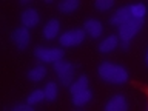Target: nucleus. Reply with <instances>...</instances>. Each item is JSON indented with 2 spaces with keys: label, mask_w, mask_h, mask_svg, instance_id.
Instances as JSON below:
<instances>
[{
  "label": "nucleus",
  "mask_w": 148,
  "mask_h": 111,
  "mask_svg": "<svg viewBox=\"0 0 148 111\" xmlns=\"http://www.w3.org/2000/svg\"><path fill=\"white\" fill-rule=\"evenodd\" d=\"M97 73H99V77L103 82L113 83V85H123L130 77L127 68L119 63L110 62V60L102 62L99 65V68H97Z\"/></svg>",
  "instance_id": "obj_1"
},
{
  "label": "nucleus",
  "mask_w": 148,
  "mask_h": 111,
  "mask_svg": "<svg viewBox=\"0 0 148 111\" xmlns=\"http://www.w3.org/2000/svg\"><path fill=\"white\" fill-rule=\"evenodd\" d=\"M142 26H143V20H140V18H131V20H128L127 23H123V25H120L117 28L120 45H122L123 49H128L130 42H131L133 37L142 29Z\"/></svg>",
  "instance_id": "obj_2"
},
{
  "label": "nucleus",
  "mask_w": 148,
  "mask_h": 111,
  "mask_svg": "<svg viewBox=\"0 0 148 111\" xmlns=\"http://www.w3.org/2000/svg\"><path fill=\"white\" fill-rule=\"evenodd\" d=\"M54 73L57 74L60 83L63 86H71V83L74 82V73H76V65L68 62V60H59L53 65Z\"/></svg>",
  "instance_id": "obj_3"
},
{
  "label": "nucleus",
  "mask_w": 148,
  "mask_h": 111,
  "mask_svg": "<svg viewBox=\"0 0 148 111\" xmlns=\"http://www.w3.org/2000/svg\"><path fill=\"white\" fill-rule=\"evenodd\" d=\"M34 56L37 60L43 63H56L59 60H63V51L60 48H54V46H37L34 49Z\"/></svg>",
  "instance_id": "obj_4"
},
{
  "label": "nucleus",
  "mask_w": 148,
  "mask_h": 111,
  "mask_svg": "<svg viewBox=\"0 0 148 111\" xmlns=\"http://www.w3.org/2000/svg\"><path fill=\"white\" fill-rule=\"evenodd\" d=\"M85 37H86L85 29L74 28V29H69L66 32H63V34L59 37V42L62 46H77L85 40Z\"/></svg>",
  "instance_id": "obj_5"
},
{
  "label": "nucleus",
  "mask_w": 148,
  "mask_h": 111,
  "mask_svg": "<svg viewBox=\"0 0 148 111\" xmlns=\"http://www.w3.org/2000/svg\"><path fill=\"white\" fill-rule=\"evenodd\" d=\"M11 40H12V43L16 45L20 51L26 49L28 45H29V42H31L29 29H28V28H25V26L16 28V29L12 31V34H11Z\"/></svg>",
  "instance_id": "obj_6"
},
{
  "label": "nucleus",
  "mask_w": 148,
  "mask_h": 111,
  "mask_svg": "<svg viewBox=\"0 0 148 111\" xmlns=\"http://www.w3.org/2000/svg\"><path fill=\"white\" fill-rule=\"evenodd\" d=\"M133 18V14H131V6L130 5H123V6H120L117 8L114 11V14L111 16L110 18V23L113 26H120V25H123V23H127L128 20H131Z\"/></svg>",
  "instance_id": "obj_7"
},
{
  "label": "nucleus",
  "mask_w": 148,
  "mask_h": 111,
  "mask_svg": "<svg viewBox=\"0 0 148 111\" xmlns=\"http://www.w3.org/2000/svg\"><path fill=\"white\" fill-rule=\"evenodd\" d=\"M103 111H128V100L123 94L111 96L105 103Z\"/></svg>",
  "instance_id": "obj_8"
},
{
  "label": "nucleus",
  "mask_w": 148,
  "mask_h": 111,
  "mask_svg": "<svg viewBox=\"0 0 148 111\" xmlns=\"http://www.w3.org/2000/svg\"><path fill=\"white\" fill-rule=\"evenodd\" d=\"M20 20H22V26H25V28H34L39 25V22H40V16H39V11L34 8H26L25 11L22 12V16H20Z\"/></svg>",
  "instance_id": "obj_9"
},
{
  "label": "nucleus",
  "mask_w": 148,
  "mask_h": 111,
  "mask_svg": "<svg viewBox=\"0 0 148 111\" xmlns=\"http://www.w3.org/2000/svg\"><path fill=\"white\" fill-rule=\"evenodd\" d=\"M83 29L90 37L92 39H99V37L103 34V25L97 20V18H88L83 23Z\"/></svg>",
  "instance_id": "obj_10"
},
{
  "label": "nucleus",
  "mask_w": 148,
  "mask_h": 111,
  "mask_svg": "<svg viewBox=\"0 0 148 111\" xmlns=\"http://www.w3.org/2000/svg\"><path fill=\"white\" fill-rule=\"evenodd\" d=\"M59 32H60V22L57 18H51V20H48L45 23L42 34H43V37L46 40H54L59 36Z\"/></svg>",
  "instance_id": "obj_11"
},
{
  "label": "nucleus",
  "mask_w": 148,
  "mask_h": 111,
  "mask_svg": "<svg viewBox=\"0 0 148 111\" xmlns=\"http://www.w3.org/2000/svg\"><path fill=\"white\" fill-rule=\"evenodd\" d=\"M119 45H120L119 36L110 34V36H106L105 39L99 43V51H100V53H103V54H108V53H111V51H114Z\"/></svg>",
  "instance_id": "obj_12"
},
{
  "label": "nucleus",
  "mask_w": 148,
  "mask_h": 111,
  "mask_svg": "<svg viewBox=\"0 0 148 111\" xmlns=\"http://www.w3.org/2000/svg\"><path fill=\"white\" fill-rule=\"evenodd\" d=\"M46 73H48V69H46L45 65H36V66H32L29 71H28V79H29L31 82H40V80H43L45 76H46Z\"/></svg>",
  "instance_id": "obj_13"
},
{
  "label": "nucleus",
  "mask_w": 148,
  "mask_h": 111,
  "mask_svg": "<svg viewBox=\"0 0 148 111\" xmlns=\"http://www.w3.org/2000/svg\"><path fill=\"white\" fill-rule=\"evenodd\" d=\"M91 100H92V91L90 88L85 91L77 92V94H73V105H76V106H83V105L90 103Z\"/></svg>",
  "instance_id": "obj_14"
},
{
  "label": "nucleus",
  "mask_w": 148,
  "mask_h": 111,
  "mask_svg": "<svg viewBox=\"0 0 148 111\" xmlns=\"http://www.w3.org/2000/svg\"><path fill=\"white\" fill-rule=\"evenodd\" d=\"M88 85H90L88 77L86 76H79L76 80L71 83V86H69V92H71V94H77V92H80V91L88 90Z\"/></svg>",
  "instance_id": "obj_15"
},
{
  "label": "nucleus",
  "mask_w": 148,
  "mask_h": 111,
  "mask_svg": "<svg viewBox=\"0 0 148 111\" xmlns=\"http://www.w3.org/2000/svg\"><path fill=\"white\" fill-rule=\"evenodd\" d=\"M43 91H45V99L48 102H54L59 96V86H57V83L53 82V80H49L48 83H46Z\"/></svg>",
  "instance_id": "obj_16"
},
{
  "label": "nucleus",
  "mask_w": 148,
  "mask_h": 111,
  "mask_svg": "<svg viewBox=\"0 0 148 111\" xmlns=\"http://www.w3.org/2000/svg\"><path fill=\"white\" fill-rule=\"evenodd\" d=\"M79 6H80L79 0H63V2L59 3V9L65 14H71L74 11H77Z\"/></svg>",
  "instance_id": "obj_17"
},
{
  "label": "nucleus",
  "mask_w": 148,
  "mask_h": 111,
  "mask_svg": "<svg viewBox=\"0 0 148 111\" xmlns=\"http://www.w3.org/2000/svg\"><path fill=\"white\" fill-rule=\"evenodd\" d=\"M43 100H46L45 99V91L43 90H34V91H31L29 96H28L26 103H29L32 106V105H37V103H40V102H43Z\"/></svg>",
  "instance_id": "obj_18"
},
{
  "label": "nucleus",
  "mask_w": 148,
  "mask_h": 111,
  "mask_svg": "<svg viewBox=\"0 0 148 111\" xmlns=\"http://www.w3.org/2000/svg\"><path fill=\"white\" fill-rule=\"evenodd\" d=\"M130 6H131L133 18H140V20H143V17L147 14V5L145 3H133Z\"/></svg>",
  "instance_id": "obj_19"
},
{
  "label": "nucleus",
  "mask_w": 148,
  "mask_h": 111,
  "mask_svg": "<svg viewBox=\"0 0 148 111\" xmlns=\"http://www.w3.org/2000/svg\"><path fill=\"white\" fill-rule=\"evenodd\" d=\"M94 6H96V9H99V11H108V9H111L114 6V2L113 0H96Z\"/></svg>",
  "instance_id": "obj_20"
},
{
  "label": "nucleus",
  "mask_w": 148,
  "mask_h": 111,
  "mask_svg": "<svg viewBox=\"0 0 148 111\" xmlns=\"http://www.w3.org/2000/svg\"><path fill=\"white\" fill-rule=\"evenodd\" d=\"M11 111H34V110H32V106L29 103H18L16 106H12Z\"/></svg>",
  "instance_id": "obj_21"
},
{
  "label": "nucleus",
  "mask_w": 148,
  "mask_h": 111,
  "mask_svg": "<svg viewBox=\"0 0 148 111\" xmlns=\"http://www.w3.org/2000/svg\"><path fill=\"white\" fill-rule=\"evenodd\" d=\"M22 5H29L31 2H29V0H22V2H20Z\"/></svg>",
  "instance_id": "obj_22"
},
{
  "label": "nucleus",
  "mask_w": 148,
  "mask_h": 111,
  "mask_svg": "<svg viewBox=\"0 0 148 111\" xmlns=\"http://www.w3.org/2000/svg\"><path fill=\"white\" fill-rule=\"evenodd\" d=\"M145 63L148 65V49H147V53H145Z\"/></svg>",
  "instance_id": "obj_23"
},
{
  "label": "nucleus",
  "mask_w": 148,
  "mask_h": 111,
  "mask_svg": "<svg viewBox=\"0 0 148 111\" xmlns=\"http://www.w3.org/2000/svg\"><path fill=\"white\" fill-rule=\"evenodd\" d=\"M147 111H148V106H147Z\"/></svg>",
  "instance_id": "obj_24"
}]
</instances>
